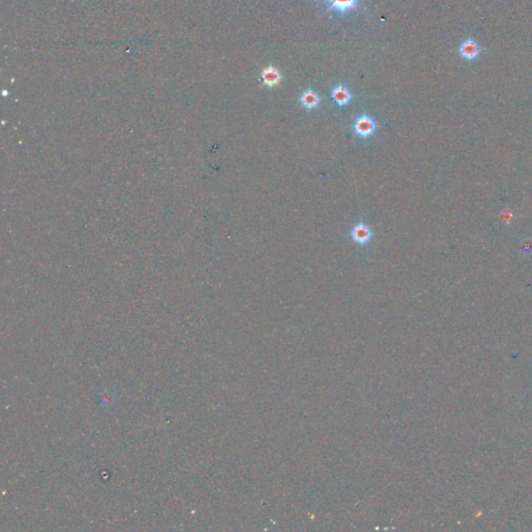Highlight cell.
Wrapping results in <instances>:
<instances>
[{"mask_svg":"<svg viewBox=\"0 0 532 532\" xmlns=\"http://www.w3.org/2000/svg\"><path fill=\"white\" fill-rule=\"evenodd\" d=\"M376 123L374 119L368 115H362L354 120L352 124V130L354 135L360 139H368L372 137L376 131Z\"/></svg>","mask_w":532,"mask_h":532,"instance_id":"obj_1","label":"cell"},{"mask_svg":"<svg viewBox=\"0 0 532 532\" xmlns=\"http://www.w3.org/2000/svg\"><path fill=\"white\" fill-rule=\"evenodd\" d=\"M457 51L461 59L466 61H474L481 56L482 47L475 39L468 38L459 44Z\"/></svg>","mask_w":532,"mask_h":532,"instance_id":"obj_2","label":"cell"},{"mask_svg":"<svg viewBox=\"0 0 532 532\" xmlns=\"http://www.w3.org/2000/svg\"><path fill=\"white\" fill-rule=\"evenodd\" d=\"M372 235L373 233L371 228L367 224L363 223V221L354 226L350 232L351 239L356 242L357 245L360 246H365L367 243H369L372 238Z\"/></svg>","mask_w":532,"mask_h":532,"instance_id":"obj_3","label":"cell"},{"mask_svg":"<svg viewBox=\"0 0 532 532\" xmlns=\"http://www.w3.org/2000/svg\"><path fill=\"white\" fill-rule=\"evenodd\" d=\"M330 98L335 102L336 105L343 107L347 106L351 102L352 95L346 86L340 84L332 88L330 92Z\"/></svg>","mask_w":532,"mask_h":532,"instance_id":"obj_4","label":"cell"},{"mask_svg":"<svg viewBox=\"0 0 532 532\" xmlns=\"http://www.w3.org/2000/svg\"><path fill=\"white\" fill-rule=\"evenodd\" d=\"M329 10L339 14H346L358 6L359 0H325Z\"/></svg>","mask_w":532,"mask_h":532,"instance_id":"obj_5","label":"cell"},{"mask_svg":"<svg viewBox=\"0 0 532 532\" xmlns=\"http://www.w3.org/2000/svg\"><path fill=\"white\" fill-rule=\"evenodd\" d=\"M261 77L263 80V85L268 86V87H274L280 83L282 75L277 68H275V66L273 65H270L268 66V68L263 69L261 73Z\"/></svg>","mask_w":532,"mask_h":532,"instance_id":"obj_6","label":"cell"},{"mask_svg":"<svg viewBox=\"0 0 532 532\" xmlns=\"http://www.w3.org/2000/svg\"><path fill=\"white\" fill-rule=\"evenodd\" d=\"M300 102L303 107L308 110H311L318 107L320 103V97L314 90H307L302 94Z\"/></svg>","mask_w":532,"mask_h":532,"instance_id":"obj_7","label":"cell"},{"mask_svg":"<svg viewBox=\"0 0 532 532\" xmlns=\"http://www.w3.org/2000/svg\"><path fill=\"white\" fill-rule=\"evenodd\" d=\"M520 250H521V254L525 258L532 257V238L526 237L522 239L520 242Z\"/></svg>","mask_w":532,"mask_h":532,"instance_id":"obj_8","label":"cell"}]
</instances>
